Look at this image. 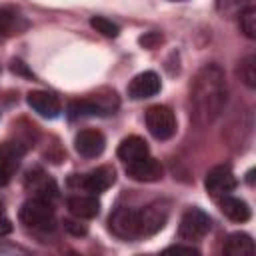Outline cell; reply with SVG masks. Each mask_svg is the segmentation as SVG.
I'll list each match as a JSON object with an SVG mask.
<instances>
[{
    "label": "cell",
    "instance_id": "6da1fadb",
    "mask_svg": "<svg viewBox=\"0 0 256 256\" xmlns=\"http://www.w3.org/2000/svg\"><path fill=\"white\" fill-rule=\"evenodd\" d=\"M226 104V76L218 64H204L190 86V116L198 126L212 124Z\"/></svg>",
    "mask_w": 256,
    "mask_h": 256
},
{
    "label": "cell",
    "instance_id": "7a4b0ae2",
    "mask_svg": "<svg viewBox=\"0 0 256 256\" xmlns=\"http://www.w3.org/2000/svg\"><path fill=\"white\" fill-rule=\"evenodd\" d=\"M20 220L24 226H28L32 230H40V232L54 230V226H56V214H54L50 202L36 198V196L22 204Z\"/></svg>",
    "mask_w": 256,
    "mask_h": 256
},
{
    "label": "cell",
    "instance_id": "3957f363",
    "mask_svg": "<svg viewBox=\"0 0 256 256\" xmlns=\"http://www.w3.org/2000/svg\"><path fill=\"white\" fill-rule=\"evenodd\" d=\"M118 108V98L114 92L106 94H92L90 98L74 100L68 106V112L72 118L78 116H96V114H110Z\"/></svg>",
    "mask_w": 256,
    "mask_h": 256
},
{
    "label": "cell",
    "instance_id": "277c9868",
    "mask_svg": "<svg viewBox=\"0 0 256 256\" xmlns=\"http://www.w3.org/2000/svg\"><path fill=\"white\" fill-rule=\"evenodd\" d=\"M136 214H138V236L142 238V236H152L158 230H162L168 220L170 210H168L166 202L156 200V202H150L144 208L136 210Z\"/></svg>",
    "mask_w": 256,
    "mask_h": 256
},
{
    "label": "cell",
    "instance_id": "5b68a950",
    "mask_svg": "<svg viewBox=\"0 0 256 256\" xmlns=\"http://www.w3.org/2000/svg\"><path fill=\"white\" fill-rule=\"evenodd\" d=\"M146 126L156 140H168L176 132V116L168 106L156 104L146 110Z\"/></svg>",
    "mask_w": 256,
    "mask_h": 256
},
{
    "label": "cell",
    "instance_id": "8992f818",
    "mask_svg": "<svg viewBox=\"0 0 256 256\" xmlns=\"http://www.w3.org/2000/svg\"><path fill=\"white\" fill-rule=\"evenodd\" d=\"M210 216L200 208H188L184 210L180 224H178V236L182 240H200L210 232Z\"/></svg>",
    "mask_w": 256,
    "mask_h": 256
},
{
    "label": "cell",
    "instance_id": "52a82bcc",
    "mask_svg": "<svg viewBox=\"0 0 256 256\" xmlns=\"http://www.w3.org/2000/svg\"><path fill=\"white\" fill-rule=\"evenodd\" d=\"M204 186L212 198H222L236 188V176L228 164H220L208 170L204 178Z\"/></svg>",
    "mask_w": 256,
    "mask_h": 256
},
{
    "label": "cell",
    "instance_id": "ba28073f",
    "mask_svg": "<svg viewBox=\"0 0 256 256\" xmlns=\"http://www.w3.org/2000/svg\"><path fill=\"white\" fill-rule=\"evenodd\" d=\"M108 228L114 236H118L122 240L140 238L138 236V214H136V210L126 208V206H120L110 214Z\"/></svg>",
    "mask_w": 256,
    "mask_h": 256
},
{
    "label": "cell",
    "instance_id": "9c48e42d",
    "mask_svg": "<svg viewBox=\"0 0 256 256\" xmlns=\"http://www.w3.org/2000/svg\"><path fill=\"white\" fill-rule=\"evenodd\" d=\"M26 148L20 142H2L0 144V186H6L14 172L20 166Z\"/></svg>",
    "mask_w": 256,
    "mask_h": 256
},
{
    "label": "cell",
    "instance_id": "30bf717a",
    "mask_svg": "<svg viewBox=\"0 0 256 256\" xmlns=\"http://www.w3.org/2000/svg\"><path fill=\"white\" fill-rule=\"evenodd\" d=\"M126 174L136 182H156V180L162 178L164 168L158 160H154L150 156H144L140 160L128 162L126 164Z\"/></svg>",
    "mask_w": 256,
    "mask_h": 256
},
{
    "label": "cell",
    "instance_id": "8fae6325",
    "mask_svg": "<svg viewBox=\"0 0 256 256\" xmlns=\"http://www.w3.org/2000/svg\"><path fill=\"white\" fill-rule=\"evenodd\" d=\"M160 92V78L156 72L146 70L136 74L128 84V96L134 100H144Z\"/></svg>",
    "mask_w": 256,
    "mask_h": 256
},
{
    "label": "cell",
    "instance_id": "7c38bea8",
    "mask_svg": "<svg viewBox=\"0 0 256 256\" xmlns=\"http://www.w3.org/2000/svg\"><path fill=\"white\" fill-rule=\"evenodd\" d=\"M74 148L84 158H96L106 148V138L98 130H80L74 138Z\"/></svg>",
    "mask_w": 256,
    "mask_h": 256
},
{
    "label": "cell",
    "instance_id": "4fadbf2b",
    "mask_svg": "<svg viewBox=\"0 0 256 256\" xmlns=\"http://www.w3.org/2000/svg\"><path fill=\"white\" fill-rule=\"evenodd\" d=\"M116 180V172L112 166H100L84 176H78V186H82L86 192H92V194H98V192H104L106 188H110Z\"/></svg>",
    "mask_w": 256,
    "mask_h": 256
},
{
    "label": "cell",
    "instance_id": "5bb4252c",
    "mask_svg": "<svg viewBox=\"0 0 256 256\" xmlns=\"http://www.w3.org/2000/svg\"><path fill=\"white\" fill-rule=\"evenodd\" d=\"M26 100H28V106L42 118H56L62 110L58 96L52 92H46V90H34L28 94Z\"/></svg>",
    "mask_w": 256,
    "mask_h": 256
},
{
    "label": "cell",
    "instance_id": "9a60e30c",
    "mask_svg": "<svg viewBox=\"0 0 256 256\" xmlns=\"http://www.w3.org/2000/svg\"><path fill=\"white\" fill-rule=\"evenodd\" d=\"M26 188L32 190L36 194V198H42V200H48V202L58 196V188H56L54 180L48 178L40 170H34L26 176Z\"/></svg>",
    "mask_w": 256,
    "mask_h": 256
},
{
    "label": "cell",
    "instance_id": "2e32d148",
    "mask_svg": "<svg viewBox=\"0 0 256 256\" xmlns=\"http://www.w3.org/2000/svg\"><path fill=\"white\" fill-rule=\"evenodd\" d=\"M68 210L76 216V218H96L100 212V202L94 194H78V196H70L68 198Z\"/></svg>",
    "mask_w": 256,
    "mask_h": 256
},
{
    "label": "cell",
    "instance_id": "e0dca14e",
    "mask_svg": "<svg viewBox=\"0 0 256 256\" xmlns=\"http://www.w3.org/2000/svg\"><path fill=\"white\" fill-rule=\"evenodd\" d=\"M148 152H150V150H148V144H146V140L140 138V136H128V138H124V140L118 144V150H116L118 158L124 160L126 164L148 156Z\"/></svg>",
    "mask_w": 256,
    "mask_h": 256
},
{
    "label": "cell",
    "instance_id": "ac0fdd59",
    "mask_svg": "<svg viewBox=\"0 0 256 256\" xmlns=\"http://www.w3.org/2000/svg\"><path fill=\"white\" fill-rule=\"evenodd\" d=\"M220 210L232 222H246L250 218V206L244 200H240L236 196H230V194L220 198Z\"/></svg>",
    "mask_w": 256,
    "mask_h": 256
},
{
    "label": "cell",
    "instance_id": "d6986e66",
    "mask_svg": "<svg viewBox=\"0 0 256 256\" xmlns=\"http://www.w3.org/2000/svg\"><path fill=\"white\" fill-rule=\"evenodd\" d=\"M224 254L228 256H252L254 240L244 232H234L224 242Z\"/></svg>",
    "mask_w": 256,
    "mask_h": 256
},
{
    "label": "cell",
    "instance_id": "ffe728a7",
    "mask_svg": "<svg viewBox=\"0 0 256 256\" xmlns=\"http://www.w3.org/2000/svg\"><path fill=\"white\" fill-rule=\"evenodd\" d=\"M18 32H20V16L10 10L0 8V40L12 34H18Z\"/></svg>",
    "mask_w": 256,
    "mask_h": 256
},
{
    "label": "cell",
    "instance_id": "44dd1931",
    "mask_svg": "<svg viewBox=\"0 0 256 256\" xmlns=\"http://www.w3.org/2000/svg\"><path fill=\"white\" fill-rule=\"evenodd\" d=\"M240 80L248 86V88H256V56H246L240 60V68H238Z\"/></svg>",
    "mask_w": 256,
    "mask_h": 256
},
{
    "label": "cell",
    "instance_id": "7402d4cb",
    "mask_svg": "<svg viewBox=\"0 0 256 256\" xmlns=\"http://www.w3.org/2000/svg\"><path fill=\"white\" fill-rule=\"evenodd\" d=\"M240 30L244 32L246 38L254 40L256 38V8L254 6H246L244 10H240Z\"/></svg>",
    "mask_w": 256,
    "mask_h": 256
},
{
    "label": "cell",
    "instance_id": "603a6c76",
    "mask_svg": "<svg viewBox=\"0 0 256 256\" xmlns=\"http://www.w3.org/2000/svg\"><path fill=\"white\" fill-rule=\"evenodd\" d=\"M90 26H92L96 32H100L102 36H106V38H116V36L120 34L118 24H114L112 20H108V18H104V16H92V18H90Z\"/></svg>",
    "mask_w": 256,
    "mask_h": 256
},
{
    "label": "cell",
    "instance_id": "cb8c5ba5",
    "mask_svg": "<svg viewBox=\"0 0 256 256\" xmlns=\"http://www.w3.org/2000/svg\"><path fill=\"white\" fill-rule=\"evenodd\" d=\"M162 40H164V38H162V34H160V32H146L144 36H140V40H138V42H140L144 48L154 50L156 46H160V44H162Z\"/></svg>",
    "mask_w": 256,
    "mask_h": 256
},
{
    "label": "cell",
    "instance_id": "d4e9b609",
    "mask_svg": "<svg viewBox=\"0 0 256 256\" xmlns=\"http://www.w3.org/2000/svg\"><path fill=\"white\" fill-rule=\"evenodd\" d=\"M64 228H66L70 234H74V236H84V234L88 232L84 224H80V222H74V220H64Z\"/></svg>",
    "mask_w": 256,
    "mask_h": 256
},
{
    "label": "cell",
    "instance_id": "484cf974",
    "mask_svg": "<svg viewBox=\"0 0 256 256\" xmlns=\"http://www.w3.org/2000/svg\"><path fill=\"white\" fill-rule=\"evenodd\" d=\"M164 252H176V254H188V256H192V254H198V250H196V248H192V246H182V244H174V246H168Z\"/></svg>",
    "mask_w": 256,
    "mask_h": 256
},
{
    "label": "cell",
    "instance_id": "4316f807",
    "mask_svg": "<svg viewBox=\"0 0 256 256\" xmlns=\"http://www.w3.org/2000/svg\"><path fill=\"white\" fill-rule=\"evenodd\" d=\"M240 2H242V0H216V8H218L220 12H230V10L238 8Z\"/></svg>",
    "mask_w": 256,
    "mask_h": 256
},
{
    "label": "cell",
    "instance_id": "83f0119b",
    "mask_svg": "<svg viewBox=\"0 0 256 256\" xmlns=\"http://www.w3.org/2000/svg\"><path fill=\"white\" fill-rule=\"evenodd\" d=\"M10 232H12V222H10L6 216L0 214V236H6V234H10Z\"/></svg>",
    "mask_w": 256,
    "mask_h": 256
},
{
    "label": "cell",
    "instance_id": "f1b7e54d",
    "mask_svg": "<svg viewBox=\"0 0 256 256\" xmlns=\"http://www.w3.org/2000/svg\"><path fill=\"white\" fill-rule=\"evenodd\" d=\"M0 214H2V202H0Z\"/></svg>",
    "mask_w": 256,
    "mask_h": 256
},
{
    "label": "cell",
    "instance_id": "f546056e",
    "mask_svg": "<svg viewBox=\"0 0 256 256\" xmlns=\"http://www.w3.org/2000/svg\"><path fill=\"white\" fill-rule=\"evenodd\" d=\"M174 2H180V0H174Z\"/></svg>",
    "mask_w": 256,
    "mask_h": 256
}]
</instances>
